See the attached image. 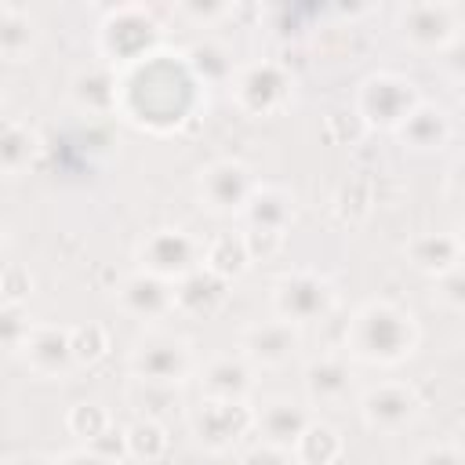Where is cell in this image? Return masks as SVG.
<instances>
[{"instance_id": "ac0fdd59", "label": "cell", "mask_w": 465, "mask_h": 465, "mask_svg": "<svg viewBox=\"0 0 465 465\" xmlns=\"http://www.w3.org/2000/svg\"><path fill=\"white\" fill-rule=\"evenodd\" d=\"M407 262L425 272V276H443L450 269L461 265V236L454 229H443V232H418L407 247H403Z\"/></svg>"}, {"instance_id": "9a60e30c", "label": "cell", "mask_w": 465, "mask_h": 465, "mask_svg": "<svg viewBox=\"0 0 465 465\" xmlns=\"http://www.w3.org/2000/svg\"><path fill=\"white\" fill-rule=\"evenodd\" d=\"M116 302H120V309L131 320L153 323V320H163L167 312H174V283H167V280L138 269V272H131V276L120 280Z\"/></svg>"}, {"instance_id": "44dd1931", "label": "cell", "mask_w": 465, "mask_h": 465, "mask_svg": "<svg viewBox=\"0 0 465 465\" xmlns=\"http://www.w3.org/2000/svg\"><path fill=\"white\" fill-rule=\"evenodd\" d=\"M225 298H229V280L214 276L203 265L174 283V309L185 316H211L225 305Z\"/></svg>"}, {"instance_id": "5bb4252c", "label": "cell", "mask_w": 465, "mask_h": 465, "mask_svg": "<svg viewBox=\"0 0 465 465\" xmlns=\"http://www.w3.org/2000/svg\"><path fill=\"white\" fill-rule=\"evenodd\" d=\"M22 356L29 363L33 374L40 378H65L76 363H73V327H58V323H33Z\"/></svg>"}, {"instance_id": "7c38bea8", "label": "cell", "mask_w": 465, "mask_h": 465, "mask_svg": "<svg viewBox=\"0 0 465 465\" xmlns=\"http://www.w3.org/2000/svg\"><path fill=\"white\" fill-rule=\"evenodd\" d=\"M254 185L258 182L243 160H214L200 171L196 193L211 214H240L247 196L254 193Z\"/></svg>"}, {"instance_id": "83f0119b", "label": "cell", "mask_w": 465, "mask_h": 465, "mask_svg": "<svg viewBox=\"0 0 465 465\" xmlns=\"http://www.w3.org/2000/svg\"><path fill=\"white\" fill-rule=\"evenodd\" d=\"M124 447H127V458H138V461H160L171 447V436L163 429V421L156 418H138L124 429Z\"/></svg>"}, {"instance_id": "d4e9b609", "label": "cell", "mask_w": 465, "mask_h": 465, "mask_svg": "<svg viewBox=\"0 0 465 465\" xmlns=\"http://www.w3.org/2000/svg\"><path fill=\"white\" fill-rule=\"evenodd\" d=\"M182 58H185V65H189V73L196 76V84H200V87L229 84V80H232V73H236L229 47H225V44H218V40H196L193 47H185V51H182Z\"/></svg>"}, {"instance_id": "f546056e", "label": "cell", "mask_w": 465, "mask_h": 465, "mask_svg": "<svg viewBox=\"0 0 465 465\" xmlns=\"http://www.w3.org/2000/svg\"><path fill=\"white\" fill-rule=\"evenodd\" d=\"M127 400H131V407L142 418H156V421H160V414H167L171 407H178L174 385H156V381H138V378H131Z\"/></svg>"}, {"instance_id": "7a4b0ae2", "label": "cell", "mask_w": 465, "mask_h": 465, "mask_svg": "<svg viewBox=\"0 0 465 465\" xmlns=\"http://www.w3.org/2000/svg\"><path fill=\"white\" fill-rule=\"evenodd\" d=\"M345 349L374 367H396L418 349V323L407 309L392 302H367L352 312L345 331Z\"/></svg>"}, {"instance_id": "1f68e13d", "label": "cell", "mask_w": 465, "mask_h": 465, "mask_svg": "<svg viewBox=\"0 0 465 465\" xmlns=\"http://www.w3.org/2000/svg\"><path fill=\"white\" fill-rule=\"evenodd\" d=\"M29 331H33V320H29L25 305L0 298V352H22Z\"/></svg>"}, {"instance_id": "4fadbf2b", "label": "cell", "mask_w": 465, "mask_h": 465, "mask_svg": "<svg viewBox=\"0 0 465 465\" xmlns=\"http://www.w3.org/2000/svg\"><path fill=\"white\" fill-rule=\"evenodd\" d=\"M298 345H302L298 327H291L287 320H276V316L251 323L240 334V356L251 367H283L298 352Z\"/></svg>"}, {"instance_id": "7402d4cb", "label": "cell", "mask_w": 465, "mask_h": 465, "mask_svg": "<svg viewBox=\"0 0 465 465\" xmlns=\"http://www.w3.org/2000/svg\"><path fill=\"white\" fill-rule=\"evenodd\" d=\"M203 396L207 400H247L254 389V367L236 352V356H214L203 374H200Z\"/></svg>"}, {"instance_id": "e575fe53", "label": "cell", "mask_w": 465, "mask_h": 465, "mask_svg": "<svg viewBox=\"0 0 465 465\" xmlns=\"http://www.w3.org/2000/svg\"><path fill=\"white\" fill-rule=\"evenodd\" d=\"M174 11L193 25H214L225 15H232V4H222V0H182Z\"/></svg>"}, {"instance_id": "8fae6325", "label": "cell", "mask_w": 465, "mask_h": 465, "mask_svg": "<svg viewBox=\"0 0 465 465\" xmlns=\"http://www.w3.org/2000/svg\"><path fill=\"white\" fill-rule=\"evenodd\" d=\"M421 414V396L407 381H378L360 396V418L374 432H403Z\"/></svg>"}, {"instance_id": "7bdbcfd3", "label": "cell", "mask_w": 465, "mask_h": 465, "mask_svg": "<svg viewBox=\"0 0 465 465\" xmlns=\"http://www.w3.org/2000/svg\"><path fill=\"white\" fill-rule=\"evenodd\" d=\"M4 7H7V4H0V15H4Z\"/></svg>"}, {"instance_id": "f1b7e54d", "label": "cell", "mask_w": 465, "mask_h": 465, "mask_svg": "<svg viewBox=\"0 0 465 465\" xmlns=\"http://www.w3.org/2000/svg\"><path fill=\"white\" fill-rule=\"evenodd\" d=\"M33 47H36V22L18 7H4V15H0V54L11 58V62H22Z\"/></svg>"}, {"instance_id": "30bf717a", "label": "cell", "mask_w": 465, "mask_h": 465, "mask_svg": "<svg viewBox=\"0 0 465 465\" xmlns=\"http://www.w3.org/2000/svg\"><path fill=\"white\" fill-rule=\"evenodd\" d=\"M189 425H193V436L207 450L222 454V450H232L254 429V411L247 407V400H207L203 396Z\"/></svg>"}, {"instance_id": "4316f807", "label": "cell", "mask_w": 465, "mask_h": 465, "mask_svg": "<svg viewBox=\"0 0 465 465\" xmlns=\"http://www.w3.org/2000/svg\"><path fill=\"white\" fill-rule=\"evenodd\" d=\"M200 265L232 283V280L243 276L247 265H251V254H247L243 236H240V232H222V236H214V240L203 247V262H200Z\"/></svg>"}, {"instance_id": "ffe728a7", "label": "cell", "mask_w": 465, "mask_h": 465, "mask_svg": "<svg viewBox=\"0 0 465 465\" xmlns=\"http://www.w3.org/2000/svg\"><path fill=\"white\" fill-rule=\"evenodd\" d=\"M240 214H243L247 229L283 236L291 229V222H294V196L287 189H280V185H254V193L247 196Z\"/></svg>"}, {"instance_id": "cb8c5ba5", "label": "cell", "mask_w": 465, "mask_h": 465, "mask_svg": "<svg viewBox=\"0 0 465 465\" xmlns=\"http://www.w3.org/2000/svg\"><path fill=\"white\" fill-rule=\"evenodd\" d=\"M36 156L40 134L15 116H0V174H22L36 163Z\"/></svg>"}, {"instance_id": "277c9868", "label": "cell", "mask_w": 465, "mask_h": 465, "mask_svg": "<svg viewBox=\"0 0 465 465\" xmlns=\"http://www.w3.org/2000/svg\"><path fill=\"white\" fill-rule=\"evenodd\" d=\"M229 91H232V102L240 105V113L276 116L291 105L294 73L276 58H254V62L236 65V73L229 80Z\"/></svg>"}, {"instance_id": "d6986e66", "label": "cell", "mask_w": 465, "mask_h": 465, "mask_svg": "<svg viewBox=\"0 0 465 465\" xmlns=\"http://www.w3.org/2000/svg\"><path fill=\"white\" fill-rule=\"evenodd\" d=\"M349 389H352V367H349L345 356L323 352V356L309 360V367H305V392H309L312 403L338 407V403H345Z\"/></svg>"}, {"instance_id": "f35d334b", "label": "cell", "mask_w": 465, "mask_h": 465, "mask_svg": "<svg viewBox=\"0 0 465 465\" xmlns=\"http://www.w3.org/2000/svg\"><path fill=\"white\" fill-rule=\"evenodd\" d=\"M240 465H298V461H294V454H291V450H283V447L258 443V447H251V450L243 454V461H240Z\"/></svg>"}, {"instance_id": "ba28073f", "label": "cell", "mask_w": 465, "mask_h": 465, "mask_svg": "<svg viewBox=\"0 0 465 465\" xmlns=\"http://www.w3.org/2000/svg\"><path fill=\"white\" fill-rule=\"evenodd\" d=\"M131 378L156 381V385H182L193 374V345L167 331H149L131 349Z\"/></svg>"}, {"instance_id": "9c48e42d", "label": "cell", "mask_w": 465, "mask_h": 465, "mask_svg": "<svg viewBox=\"0 0 465 465\" xmlns=\"http://www.w3.org/2000/svg\"><path fill=\"white\" fill-rule=\"evenodd\" d=\"M134 258H138V269H142V272H153V276H160V280H167V283H178L182 276H189L193 269H200L203 247L196 243L193 232L167 225V229H153V232L138 243Z\"/></svg>"}, {"instance_id": "484cf974", "label": "cell", "mask_w": 465, "mask_h": 465, "mask_svg": "<svg viewBox=\"0 0 465 465\" xmlns=\"http://www.w3.org/2000/svg\"><path fill=\"white\" fill-rule=\"evenodd\" d=\"M341 450H345L341 432L334 425H327V421H316V418L305 425V432L291 447L298 465H334L341 458Z\"/></svg>"}, {"instance_id": "ab89813d", "label": "cell", "mask_w": 465, "mask_h": 465, "mask_svg": "<svg viewBox=\"0 0 465 465\" xmlns=\"http://www.w3.org/2000/svg\"><path fill=\"white\" fill-rule=\"evenodd\" d=\"M240 236H243V243H247L251 262H254V258H269V254H276L280 243H283V236H276V232H258V229H243Z\"/></svg>"}, {"instance_id": "5b68a950", "label": "cell", "mask_w": 465, "mask_h": 465, "mask_svg": "<svg viewBox=\"0 0 465 465\" xmlns=\"http://www.w3.org/2000/svg\"><path fill=\"white\" fill-rule=\"evenodd\" d=\"M396 29L403 44L418 54H447L461 40V7L447 0H418L403 4L396 15Z\"/></svg>"}, {"instance_id": "d590c367", "label": "cell", "mask_w": 465, "mask_h": 465, "mask_svg": "<svg viewBox=\"0 0 465 465\" xmlns=\"http://www.w3.org/2000/svg\"><path fill=\"white\" fill-rule=\"evenodd\" d=\"M0 294H4V302H25L33 294V276L22 265L0 269Z\"/></svg>"}, {"instance_id": "8d00e7d4", "label": "cell", "mask_w": 465, "mask_h": 465, "mask_svg": "<svg viewBox=\"0 0 465 465\" xmlns=\"http://www.w3.org/2000/svg\"><path fill=\"white\" fill-rule=\"evenodd\" d=\"M87 450H94L98 458H105V461H116L120 465V458H127V447H124V429H116V421L102 432V436H94L91 443H87Z\"/></svg>"}, {"instance_id": "603a6c76", "label": "cell", "mask_w": 465, "mask_h": 465, "mask_svg": "<svg viewBox=\"0 0 465 465\" xmlns=\"http://www.w3.org/2000/svg\"><path fill=\"white\" fill-rule=\"evenodd\" d=\"M396 138L407 149H418V153L443 149L450 142V116L440 105H432V102H418L411 109V116L396 127Z\"/></svg>"}, {"instance_id": "52a82bcc", "label": "cell", "mask_w": 465, "mask_h": 465, "mask_svg": "<svg viewBox=\"0 0 465 465\" xmlns=\"http://www.w3.org/2000/svg\"><path fill=\"white\" fill-rule=\"evenodd\" d=\"M421 102L418 94V84L407 80L403 73H371L360 91H356V116L363 127H381V131H396L411 109Z\"/></svg>"}, {"instance_id": "74e56055", "label": "cell", "mask_w": 465, "mask_h": 465, "mask_svg": "<svg viewBox=\"0 0 465 465\" xmlns=\"http://www.w3.org/2000/svg\"><path fill=\"white\" fill-rule=\"evenodd\" d=\"M414 465H465V458L458 443H429L425 450H418Z\"/></svg>"}, {"instance_id": "e0dca14e", "label": "cell", "mask_w": 465, "mask_h": 465, "mask_svg": "<svg viewBox=\"0 0 465 465\" xmlns=\"http://www.w3.org/2000/svg\"><path fill=\"white\" fill-rule=\"evenodd\" d=\"M309 421H312L309 407L302 400H291V396H272L254 411V425L262 432V443H272L283 450L294 447V440L305 432Z\"/></svg>"}, {"instance_id": "8992f818", "label": "cell", "mask_w": 465, "mask_h": 465, "mask_svg": "<svg viewBox=\"0 0 465 465\" xmlns=\"http://www.w3.org/2000/svg\"><path fill=\"white\" fill-rule=\"evenodd\" d=\"M338 305V291L327 276L312 269H291L272 283V316L287 320L291 327L320 323Z\"/></svg>"}, {"instance_id": "b9f144b4", "label": "cell", "mask_w": 465, "mask_h": 465, "mask_svg": "<svg viewBox=\"0 0 465 465\" xmlns=\"http://www.w3.org/2000/svg\"><path fill=\"white\" fill-rule=\"evenodd\" d=\"M4 465H54V458H44V454H15Z\"/></svg>"}, {"instance_id": "60d3db41", "label": "cell", "mask_w": 465, "mask_h": 465, "mask_svg": "<svg viewBox=\"0 0 465 465\" xmlns=\"http://www.w3.org/2000/svg\"><path fill=\"white\" fill-rule=\"evenodd\" d=\"M54 465H116V461H105V458H98L94 450L80 447V450H69V454L54 458Z\"/></svg>"}, {"instance_id": "d6a6232c", "label": "cell", "mask_w": 465, "mask_h": 465, "mask_svg": "<svg viewBox=\"0 0 465 465\" xmlns=\"http://www.w3.org/2000/svg\"><path fill=\"white\" fill-rule=\"evenodd\" d=\"M65 425H69V432H73V436H80V440H84V447H87L94 436H102V432L113 425V414H109L102 403H76V407L69 411Z\"/></svg>"}, {"instance_id": "836d02e7", "label": "cell", "mask_w": 465, "mask_h": 465, "mask_svg": "<svg viewBox=\"0 0 465 465\" xmlns=\"http://www.w3.org/2000/svg\"><path fill=\"white\" fill-rule=\"evenodd\" d=\"M432 302L443 305L447 312H461L465 309V269L461 265L432 280Z\"/></svg>"}, {"instance_id": "3957f363", "label": "cell", "mask_w": 465, "mask_h": 465, "mask_svg": "<svg viewBox=\"0 0 465 465\" xmlns=\"http://www.w3.org/2000/svg\"><path fill=\"white\" fill-rule=\"evenodd\" d=\"M160 40H163V29H160L156 15L142 4H124V7L109 11L98 25V54L116 73L156 54Z\"/></svg>"}, {"instance_id": "4dcf8cb0", "label": "cell", "mask_w": 465, "mask_h": 465, "mask_svg": "<svg viewBox=\"0 0 465 465\" xmlns=\"http://www.w3.org/2000/svg\"><path fill=\"white\" fill-rule=\"evenodd\" d=\"M113 349L109 331L102 323H80L73 327V363L76 367H94L98 360H105Z\"/></svg>"}, {"instance_id": "2e32d148", "label": "cell", "mask_w": 465, "mask_h": 465, "mask_svg": "<svg viewBox=\"0 0 465 465\" xmlns=\"http://www.w3.org/2000/svg\"><path fill=\"white\" fill-rule=\"evenodd\" d=\"M69 102L84 116H113L120 102V73L105 62L80 65L69 80Z\"/></svg>"}, {"instance_id": "6da1fadb", "label": "cell", "mask_w": 465, "mask_h": 465, "mask_svg": "<svg viewBox=\"0 0 465 465\" xmlns=\"http://www.w3.org/2000/svg\"><path fill=\"white\" fill-rule=\"evenodd\" d=\"M200 105V84L189 73L185 58L174 51H156L138 65L120 69V102L116 113L131 124L167 134L182 127Z\"/></svg>"}]
</instances>
